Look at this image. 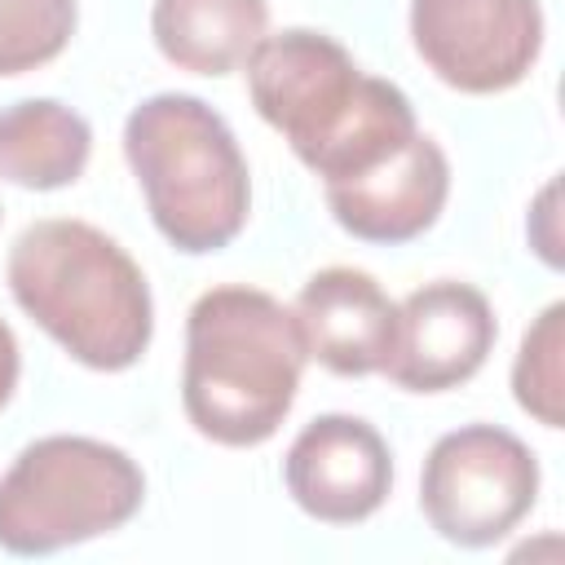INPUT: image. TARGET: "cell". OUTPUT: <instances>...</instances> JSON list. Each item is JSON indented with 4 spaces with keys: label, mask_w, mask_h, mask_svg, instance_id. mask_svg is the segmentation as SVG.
Segmentation results:
<instances>
[{
    "label": "cell",
    "mask_w": 565,
    "mask_h": 565,
    "mask_svg": "<svg viewBox=\"0 0 565 565\" xmlns=\"http://www.w3.org/2000/svg\"><path fill=\"white\" fill-rule=\"evenodd\" d=\"M247 93L322 185L380 168L419 132L397 84L366 75L340 40L309 26L260 35L247 53Z\"/></svg>",
    "instance_id": "1"
},
{
    "label": "cell",
    "mask_w": 565,
    "mask_h": 565,
    "mask_svg": "<svg viewBox=\"0 0 565 565\" xmlns=\"http://www.w3.org/2000/svg\"><path fill=\"white\" fill-rule=\"evenodd\" d=\"M309 353L296 313L260 287H212L185 313L181 406L216 446H260L287 419Z\"/></svg>",
    "instance_id": "2"
},
{
    "label": "cell",
    "mask_w": 565,
    "mask_h": 565,
    "mask_svg": "<svg viewBox=\"0 0 565 565\" xmlns=\"http://www.w3.org/2000/svg\"><path fill=\"white\" fill-rule=\"evenodd\" d=\"M9 291L88 371H128L154 335L141 265L97 225L49 216L9 247Z\"/></svg>",
    "instance_id": "3"
},
{
    "label": "cell",
    "mask_w": 565,
    "mask_h": 565,
    "mask_svg": "<svg viewBox=\"0 0 565 565\" xmlns=\"http://www.w3.org/2000/svg\"><path fill=\"white\" fill-rule=\"evenodd\" d=\"M124 159L154 230L185 256L230 247L252 207L247 159L230 124L190 93H154L124 124Z\"/></svg>",
    "instance_id": "4"
},
{
    "label": "cell",
    "mask_w": 565,
    "mask_h": 565,
    "mask_svg": "<svg viewBox=\"0 0 565 565\" xmlns=\"http://www.w3.org/2000/svg\"><path fill=\"white\" fill-rule=\"evenodd\" d=\"M146 503L137 459L110 441L53 433L18 450L0 477V547L49 556L128 525Z\"/></svg>",
    "instance_id": "5"
},
{
    "label": "cell",
    "mask_w": 565,
    "mask_h": 565,
    "mask_svg": "<svg viewBox=\"0 0 565 565\" xmlns=\"http://www.w3.org/2000/svg\"><path fill=\"white\" fill-rule=\"evenodd\" d=\"M539 499L534 450L499 424H463L433 441L419 472V508L455 547H490Z\"/></svg>",
    "instance_id": "6"
},
{
    "label": "cell",
    "mask_w": 565,
    "mask_h": 565,
    "mask_svg": "<svg viewBox=\"0 0 565 565\" xmlns=\"http://www.w3.org/2000/svg\"><path fill=\"white\" fill-rule=\"evenodd\" d=\"M411 40L424 66L459 93L516 88L543 49L539 0H411Z\"/></svg>",
    "instance_id": "7"
},
{
    "label": "cell",
    "mask_w": 565,
    "mask_h": 565,
    "mask_svg": "<svg viewBox=\"0 0 565 565\" xmlns=\"http://www.w3.org/2000/svg\"><path fill=\"white\" fill-rule=\"evenodd\" d=\"M494 335L499 322L486 291L455 278L424 282L397 305V340L384 375L411 393H446L486 366Z\"/></svg>",
    "instance_id": "8"
},
{
    "label": "cell",
    "mask_w": 565,
    "mask_h": 565,
    "mask_svg": "<svg viewBox=\"0 0 565 565\" xmlns=\"http://www.w3.org/2000/svg\"><path fill=\"white\" fill-rule=\"evenodd\" d=\"M287 494L327 525H358L393 490V455L358 415H318L296 433L282 459Z\"/></svg>",
    "instance_id": "9"
},
{
    "label": "cell",
    "mask_w": 565,
    "mask_h": 565,
    "mask_svg": "<svg viewBox=\"0 0 565 565\" xmlns=\"http://www.w3.org/2000/svg\"><path fill=\"white\" fill-rule=\"evenodd\" d=\"M322 190H327L331 216L353 238H362V243H411L424 230H433V221L446 207L450 159L433 137L415 132L380 168H371L362 177H349V181H331Z\"/></svg>",
    "instance_id": "10"
},
{
    "label": "cell",
    "mask_w": 565,
    "mask_h": 565,
    "mask_svg": "<svg viewBox=\"0 0 565 565\" xmlns=\"http://www.w3.org/2000/svg\"><path fill=\"white\" fill-rule=\"evenodd\" d=\"M291 313H296L305 353L344 380L384 371L397 340V305L366 269H353V265L318 269L300 287Z\"/></svg>",
    "instance_id": "11"
},
{
    "label": "cell",
    "mask_w": 565,
    "mask_h": 565,
    "mask_svg": "<svg viewBox=\"0 0 565 565\" xmlns=\"http://www.w3.org/2000/svg\"><path fill=\"white\" fill-rule=\"evenodd\" d=\"M269 26V0H154L150 35L159 53L194 75H230Z\"/></svg>",
    "instance_id": "12"
},
{
    "label": "cell",
    "mask_w": 565,
    "mask_h": 565,
    "mask_svg": "<svg viewBox=\"0 0 565 565\" xmlns=\"http://www.w3.org/2000/svg\"><path fill=\"white\" fill-rule=\"evenodd\" d=\"M93 154V128L53 97L0 106V177L22 190H62L79 181Z\"/></svg>",
    "instance_id": "13"
},
{
    "label": "cell",
    "mask_w": 565,
    "mask_h": 565,
    "mask_svg": "<svg viewBox=\"0 0 565 565\" xmlns=\"http://www.w3.org/2000/svg\"><path fill=\"white\" fill-rule=\"evenodd\" d=\"M512 393L525 415H534L543 428L565 424V305L552 300L534 327L521 335L516 362H512Z\"/></svg>",
    "instance_id": "14"
},
{
    "label": "cell",
    "mask_w": 565,
    "mask_h": 565,
    "mask_svg": "<svg viewBox=\"0 0 565 565\" xmlns=\"http://www.w3.org/2000/svg\"><path fill=\"white\" fill-rule=\"evenodd\" d=\"M75 35V0H0V75L53 62Z\"/></svg>",
    "instance_id": "15"
},
{
    "label": "cell",
    "mask_w": 565,
    "mask_h": 565,
    "mask_svg": "<svg viewBox=\"0 0 565 565\" xmlns=\"http://www.w3.org/2000/svg\"><path fill=\"white\" fill-rule=\"evenodd\" d=\"M556 181H547L543 185V194H539V203H534V212H530V238H534V252L556 269L561 265V238H556Z\"/></svg>",
    "instance_id": "16"
},
{
    "label": "cell",
    "mask_w": 565,
    "mask_h": 565,
    "mask_svg": "<svg viewBox=\"0 0 565 565\" xmlns=\"http://www.w3.org/2000/svg\"><path fill=\"white\" fill-rule=\"evenodd\" d=\"M18 371H22L18 335H13V327L0 318V406L13 397V388H18Z\"/></svg>",
    "instance_id": "17"
}]
</instances>
